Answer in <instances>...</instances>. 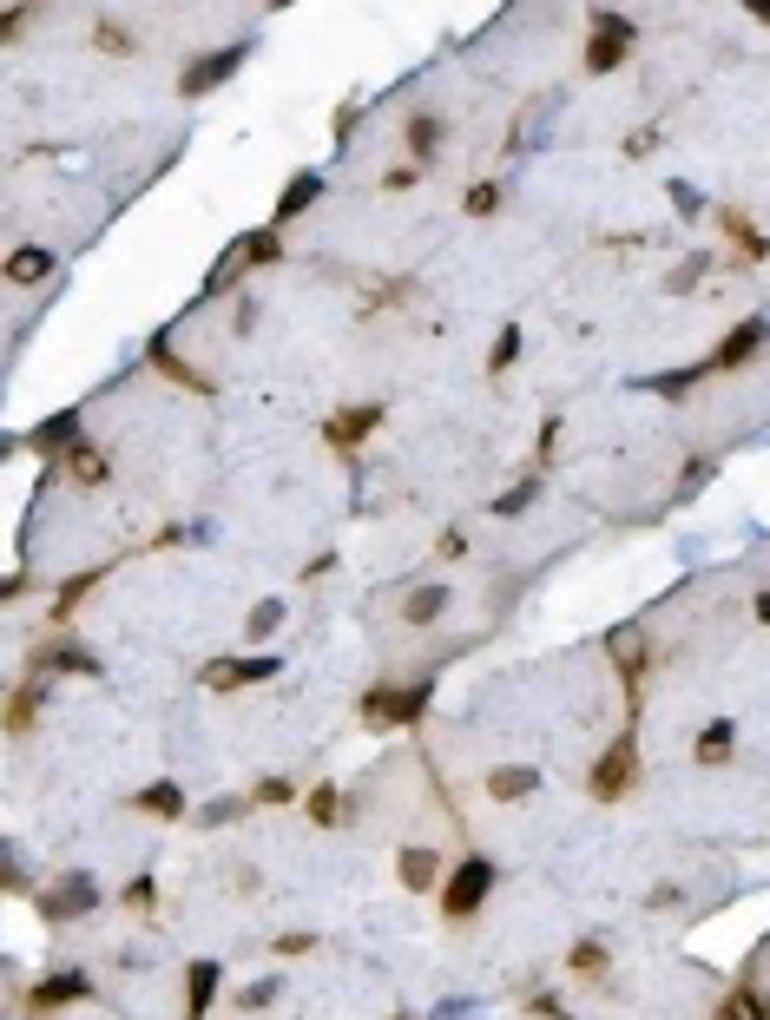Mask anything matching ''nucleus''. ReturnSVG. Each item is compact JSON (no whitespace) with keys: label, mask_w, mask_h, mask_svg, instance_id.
<instances>
[{"label":"nucleus","mask_w":770,"mask_h":1020,"mask_svg":"<svg viewBox=\"0 0 770 1020\" xmlns=\"http://www.w3.org/2000/svg\"><path fill=\"white\" fill-rule=\"evenodd\" d=\"M764 343V323H738V330L724 336V349H718V369H731V362H744L751 349Z\"/></svg>","instance_id":"obj_4"},{"label":"nucleus","mask_w":770,"mask_h":1020,"mask_svg":"<svg viewBox=\"0 0 770 1020\" xmlns=\"http://www.w3.org/2000/svg\"><path fill=\"white\" fill-rule=\"evenodd\" d=\"M369 428H376V408H349V415H336V422H330V441H336V448H349V441L369 435Z\"/></svg>","instance_id":"obj_6"},{"label":"nucleus","mask_w":770,"mask_h":1020,"mask_svg":"<svg viewBox=\"0 0 770 1020\" xmlns=\"http://www.w3.org/2000/svg\"><path fill=\"white\" fill-rule=\"evenodd\" d=\"M435 612H441V593H422V599L409 606V619H435Z\"/></svg>","instance_id":"obj_17"},{"label":"nucleus","mask_w":770,"mask_h":1020,"mask_svg":"<svg viewBox=\"0 0 770 1020\" xmlns=\"http://www.w3.org/2000/svg\"><path fill=\"white\" fill-rule=\"evenodd\" d=\"M619 784H632V744H613V751H606V764H599V777H593L599 797H613Z\"/></svg>","instance_id":"obj_3"},{"label":"nucleus","mask_w":770,"mask_h":1020,"mask_svg":"<svg viewBox=\"0 0 770 1020\" xmlns=\"http://www.w3.org/2000/svg\"><path fill=\"white\" fill-rule=\"evenodd\" d=\"M53 251H40V244H27V251H14L7 257V283H47L53 277Z\"/></svg>","instance_id":"obj_2"},{"label":"nucleus","mask_w":770,"mask_h":1020,"mask_svg":"<svg viewBox=\"0 0 770 1020\" xmlns=\"http://www.w3.org/2000/svg\"><path fill=\"white\" fill-rule=\"evenodd\" d=\"M93 40H99V47H106V53H132V33L106 27V20H99V27H93Z\"/></svg>","instance_id":"obj_16"},{"label":"nucleus","mask_w":770,"mask_h":1020,"mask_svg":"<svg viewBox=\"0 0 770 1020\" xmlns=\"http://www.w3.org/2000/svg\"><path fill=\"white\" fill-rule=\"evenodd\" d=\"M316 191H323V178H310V172H303L297 185H290V191H283V198H277V224H283V218H297V211H303V204L316 198Z\"/></svg>","instance_id":"obj_9"},{"label":"nucleus","mask_w":770,"mask_h":1020,"mask_svg":"<svg viewBox=\"0 0 770 1020\" xmlns=\"http://www.w3.org/2000/svg\"><path fill=\"white\" fill-rule=\"evenodd\" d=\"M757 612H764V619H770V593H764V599H757Z\"/></svg>","instance_id":"obj_18"},{"label":"nucleus","mask_w":770,"mask_h":1020,"mask_svg":"<svg viewBox=\"0 0 770 1020\" xmlns=\"http://www.w3.org/2000/svg\"><path fill=\"white\" fill-rule=\"evenodd\" d=\"M494 204H501V185H474L468 198H461V211H474V218H488Z\"/></svg>","instance_id":"obj_13"},{"label":"nucleus","mask_w":770,"mask_h":1020,"mask_svg":"<svg viewBox=\"0 0 770 1020\" xmlns=\"http://www.w3.org/2000/svg\"><path fill=\"white\" fill-rule=\"evenodd\" d=\"M73 474H79V481H106V455H93V448H73Z\"/></svg>","instance_id":"obj_14"},{"label":"nucleus","mask_w":770,"mask_h":1020,"mask_svg":"<svg viewBox=\"0 0 770 1020\" xmlns=\"http://www.w3.org/2000/svg\"><path fill=\"white\" fill-rule=\"evenodd\" d=\"M237 251H244V264H270V257H277V231H257V237H244Z\"/></svg>","instance_id":"obj_11"},{"label":"nucleus","mask_w":770,"mask_h":1020,"mask_svg":"<svg viewBox=\"0 0 770 1020\" xmlns=\"http://www.w3.org/2000/svg\"><path fill=\"white\" fill-rule=\"evenodd\" d=\"M626 47H632V27L619 14H593V47H586V66L593 73H613L619 60H626Z\"/></svg>","instance_id":"obj_1"},{"label":"nucleus","mask_w":770,"mask_h":1020,"mask_svg":"<svg viewBox=\"0 0 770 1020\" xmlns=\"http://www.w3.org/2000/svg\"><path fill=\"white\" fill-rule=\"evenodd\" d=\"M270 659H237V665H211V685H244V678H264Z\"/></svg>","instance_id":"obj_10"},{"label":"nucleus","mask_w":770,"mask_h":1020,"mask_svg":"<svg viewBox=\"0 0 770 1020\" xmlns=\"http://www.w3.org/2000/svg\"><path fill=\"white\" fill-rule=\"evenodd\" d=\"M152 362H158V369H165V376L178 382V389H211V376H198V369H185V362H178V356H172V349H165V343H152Z\"/></svg>","instance_id":"obj_8"},{"label":"nucleus","mask_w":770,"mask_h":1020,"mask_svg":"<svg viewBox=\"0 0 770 1020\" xmlns=\"http://www.w3.org/2000/svg\"><path fill=\"white\" fill-rule=\"evenodd\" d=\"M409 145H415V158H428L441 145V119H415L409 126Z\"/></svg>","instance_id":"obj_12"},{"label":"nucleus","mask_w":770,"mask_h":1020,"mask_svg":"<svg viewBox=\"0 0 770 1020\" xmlns=\"http://www.w3.org/2000/svg\"><path fill=\"white\" fill-rule=\"evenodd\" d=\"M237 60H244V47L218 53V60H198V66L185 73V93H198V86H218V79H224V66H237Z\"/></svg>","instance_id":"obj_5"},{"label":"nucleus","mask_w":770,"mask_h":1020,"mask_svg":"<svg viewBox=\"0 0 770 1020\" xmlns=\"http://www.w3.org/2000/svg\"><path fill=\"white\" fill-rule=\"evenodd\" d=\"M481 889H488V869H481V863H474V869H468V876H461V882H455V895H448V915H468V909H474V902H481Z\"/></svg>","instance_id":"obj_7"},{"label":"nucleus","mask_w":770,"mask_h":1020,"mask_svg":"<svg viewBox=\"0 0 770 1020\" xmlns=\"http://www.w3.org/2000/svg\"><path fill=\"white\" fill-rule=\"evenodd\" d=\"M514 349H520V330H501V343H494V356H488V369L501 376L507 362H514Z\"/></svg>","instance_id":"obj_15"}]
</instances>
